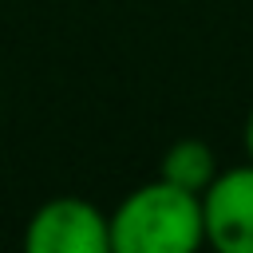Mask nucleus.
Returning a JSON list of instances; mask_svg holds the SVG:
<instances>
[{"mask_svg": "<svg viewBox=\"0 0 253 253\" xmlns=\"http://www.w3.org/2000/svg\"><path fill=\"white\" fill-rule=\"evenodd\" d=\"M111 217V253H194L206 245L202 194L166 178L134 186Z\"/></svg>", "mask_w": 253, "mask_h": 253, "instance_id": "nucleus-1", "label": "nucleus"}, {"mask_svg": "<svg viewBox=\"0 0 253 253\" xmlns=\"http://www.w3.org/2000/svg\"><path fill=\"white\" fill-rule=\"evenodd\" d=\"M28 253H111V217L75 194L47 198L24 225Z\"/></svg>", "mask_w": 253, "mask_h": 253, "instance_id": "nucleus-2", "label": "nucleus"}, {"mask_svg": "<svg viewBox=\"0 0 253 253\" xmlns=\"http://www.w3.org/2000/svg\"><path fill=\"white\" fill-rule=\"evenodd\" d=\"M202 225L217 253H253V162L217 170L202 190Z\"/></svg>", "mask_w": 253, "mask_h": 253, "instance_id": "nucleus-3", "label": "nucleus"}, {"mask_svg": "<svg viewBox=\"0 0 253 253\" xmlns=\"http://www.w3.org/2000/svg\"><path fill=\"white\" fill-rule=\"evenodd\" d=\"M158 178L190 190V194H202L213 178H217V154L210 142L202 138H178L162 150L158 158Z\"/></svg>", "mask_w": 253, "mask_h": 253, "instance_id": "nucleus-4", "label": "nucleus"}, {"mask_svg": "<svg viewBox=\"0 0 253 253\" xmlns=\"http://www.w3.org/2000/svg\"><path fill=\"white\" fill-rule=\"evenodd\" d=\"M241 142H245V158L253 162V111H249V119H245V134H241Z\"/></svg>", "mask_w": 253, "mask_h": 253, "instance_id": "nucleus-5", "label": "nucleus"}]
</instances>
